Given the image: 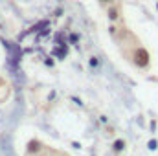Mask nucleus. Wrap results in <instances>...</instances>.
<instances>
[{"instance_id":"f257e3e1","label":"nucleus","mask_w":158,"mask_h":156,"mask_svg":"<svg viewBox=\"0 0 158 156\" xmlns=\"http://www.w3.org/2000/svg\"><path fill=\"white\" fill-rule=\"evenodd\" d=\"M24 156H70L64 151H59L55 147H50L46 143H42L39 140H31L26 145V154Z\"/></svg>"},{"instance_id":"f03ea898","label":"nucleus","mask_w":158,"mask_h":156,"mask_svg":"<svg viewBox=\"0 0 158 156\" xmlns=\"http://www.w3.org/2000/svg\"><path fill=\"white\" fill-rule=\"evenodd\" d=\"M125 59H127L129 63H132L136 68H142V70L149 68V64H151V55H149V51H147L142 44L136 46L134 50H131V51L125 55Z\"/></svg>"},{"instance_id":"7ed1b4c3","label":"nucleus","mask_w":158,"mask_h":156,"mask_svg":"<svg viewBox=\"0 0 158 156\" xmlns=\"http://www.w3.org/2000/svg\"><path fill=\"white\" fill-rule=\"evenodd\" d=\"M9 92H11V88H9V83L6 81V79L0 76V105L9 97Z\"/></svg>"}]
</instances>
